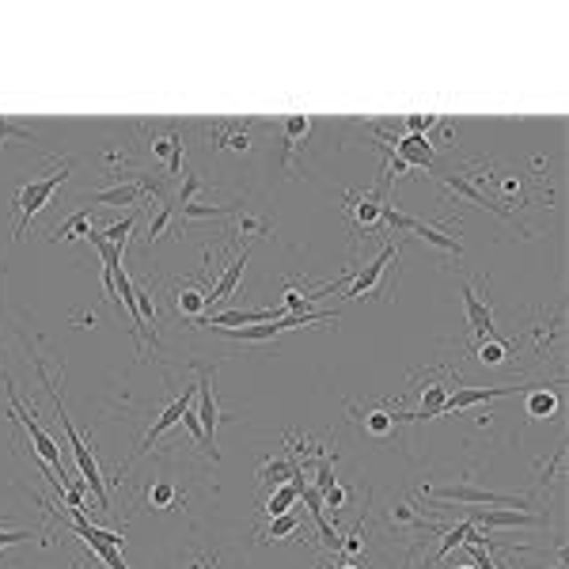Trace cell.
<instances>
[{
  "label": "cell",
  "instance_id": "obj_17",
  "mask_svg": "<svg viewBox=\"0 0 569 569\" xmlns=\"http://www.w3.org/2000/svg\"><path fill=\"white\" fill-rule=\"evenodd\" d=\"M205 308H209V293L205 289H194V284H179L175 289V311L187 319H205Z\"/></svg>",
  "mask_w": 569,
  "mask_h": 569
},
{
  "label": "cell",
  "instance_id": "obj_35",
  "mask_svg": "<svg viewBox=\"0 0 569 569\" xmlns=\"http://www.w3.org/2000/svg\"><path fill=\"white\" fill-rule=\"evenodd\" d=\"M440 118H437V114H406V133H418V137H429V130H433V125H437Z\"/></svg>",
  "mask_w": 569,
  "mask_h": 569
},
{
  "label": "cell",
  "instance_id": "obj_38",
  "mask_svg": "<svg viewBox=\"0 0 569 569\" xmlns=\"http://www.w3.org/2000/svg\"><path fill=\"white\" fill-rule=\"evenodd\" d=\"M197 190H202V179H197V175H187V179H182V194H179V205H190Z\"/></svg>",
  "mask_w": 569,
  "mask_h": 569
},
{
  "label": "cell",
  "instance_id": "obj_1",
  "mask_svg": "<svg viewBox=\"0 0 569 569\" xmlns=\"http://www.w3.org/2000/svg\"><path fill=\"white\" fill-rule=\"evenodd\" d=\"M38 365V376H42V388L50 391V398H53V406H57V421H61V429H65V437H68V448H73V460H76V467H80V478L92 486V493H95V501H99V509L103 512H110V497H107V486H103V471H99V460L92 455V448L84 445V437L73 429V421H68V410H65V403H61V395H57V388L50 383V376H46V365L42 361H35Z\"/></svg>",
  "mask_w": 569,
  "mask_h": 569
},
{
  "label": "cell",
  "instance_id": "obj_20",
  "mask_svg": "<svg viewBox=\"0 0 569 569\" xmlns=\"http://www.w3.org/2000/svg\"><path fill=\"white\" fill-rule=\"evenodd\" d=\"M152 152L164 156L171 175H179V167H182V137H179V133H167V137H160V140H152Z\"/></svg>",
  "mask_w": 569,
  "mask_h": 569
},
{
  "label": "cell",
  "instance_id": "obj_39",
  "mask_svg": "<svg viewBox=\"0 0 569 569\" xmlns=\"http://www.w3.org/2000/svg\"><path fill=\"white\" fill-rule=\"evenodd\" d=\"M27 539H31V532H4V528H0V550L16 547V543H27Z\"/></svg>",
  "mask_w": 569,
  "mask_h": 569
},
{
  "label": "cell",
  "instance_id": "obj_19",
  "mask_svg": "<svg viewBox=\"0 0 569 569\" xmlns=\"http://www.w3.org/2000/svg\"><path fill=\"white\" fill-rule=\"evenodd\" d=\"M301 471L293 460H284V455H277V460H266V467L259 471V478H262V486H284V482H293V475Z\"/></svg>",
  "mask_w": 569,
  "mask_h": 569
},
{
  "label": "cell",
  "instance_id": "obj_41",
  "mask_svg": "<svg viewBox=\"0 0 569 569\" xmlns=\"http://www.w3.org/2000/svg\"><path fill=\"white\" fill-rule=\"evenodd\" d=\"M334 569H361V565H353V562H338Z\"/></svg>",
  "mask_w": 569,
  "mask_h": 569
},
{
  "label": "cell",
  "instance_id": "obj_9",
  "mask_svg": "<svg viewBox=\"0 0 569 569\" xmlns=\"http://www.w3.org/2000/svg\"><path fill=\"white\" fill-rule=\"evenodd\" d=\"M535 388H543V383H512V388H460L448 395L445 403V414H463V410H471L478 403H490V398H501V395H528ZM440 414V418H445Z\"/></svg>",
  "mask_w": 569,
  "mask_h": 569
},
{
  "label": "cell",
  "instance_id": "obj_18",
  "mask_svg": "<svg viewBox=\"0 0 569 569\" xmlns=\"http://www.w3.org/2000/svg\"><path fill=\"white\" fill-rule=\"evenodd\" d=\"M550 388H562V380L543 383V388L528 391V414H532V418H550L554 410H558V395H554Z\"/></svg>",
  "mask_w": 569,
  "mask_h": 569
},
{
  "label": "cell",
  "instance_id": "obj_30",
  "mask_svg": "<svg viewBox=\"0 0 569 569\" xmlns=\"http://www.w3.org/2000/svg\"><path fill=\"white\" fill-rule=\"evenodd\" d=\"M133 228H137V212H130V217L118 220V224H110L107 232H99V236H103L107 244H114V247H122V251H125V239H130Z\"/></svg>",
  "mask_w": 569,
  "mask_h": 569
},
{
  "label": "cell",
  "instance_id": "obj_2",
  "mask_svg": "<svg viewBox=\"0 0 569 569\" xmlns=\"http://www.w3.org/2000/svg\"><path fill=\"white\" fill-rule=\"evenodd\" d=\"M68 167H73V160H61L57 167H50L42 179H31L16 197H12V205L20 209V224H16V236H12L16 244L27 236V228H31V217H35V212H42V209L50 205V197L57 194V187H61L65 175H68Z\"/></svg>",
  "mask_w": 569,
  "mask_h": 569
},
{
  "label": "cell",
  "instance_id": "obj_32",
  "mask_svg": "<svg viewBox=\"0 0 569 569\" xmlns=\"http://www.w3.org/2000/svg\"><path fill=\"white\" fill-rule=\"evenodd\" d=\"M331 486H334V455L319 452V463H316V490L326 493Z\"/></svg>",
  "mask_w": 569,
  "mask_h": 569
},
{
  "label": "cell",
  "instance_id": "obj_6",
  "mask_svg": "<svg viewBox=\"0 0 569 569\" xmlns=\"http://www.w3.org/2000/svg\"><path fill=\"white\" fill-rule=\"evenodd\" d=\"M383 224H388L391 232H414L418 239H425V244H433V247H440V251L455 254V259H460V254H463V244H460V236H452V232H440V228H433V224H425V220H414V217H406V212H403V209H395V205H388V217H383Z\"/></svg>",
  "mask_w": 569,
  "mask_h": 569
},
{
  "label": "cell",
  "instance_id": "obj_16",
  "mask_svg": "<svg viewBox=\"0 0 569 569\" xmlns=\"http://www.w3.org/2000/svg\"><path fill=\"white\" fill-rule=\"evenodd\" d=\"M247 259H251V247H244L232 259V266L224 269V274L217 277V284L209 289V304H217V301H228V296L236 293V284H239V277H244V269H247Z\"/></svg>",
  "mask_w": 569,
  "mask_h": 569
},
{
  "label": "cell",
  "instance_id": "obj_36",
  "mask_svg": "<svg viewBox=\"0 0 569 569\" xmlns=\"http://www.w3.org/2000/svg\"><path fill=\"white\" fill-rule=\"evenodd\" d=\"M391 524H403V528H425V520H418V512L410 509L406 501L391 509Z\"/></svg>",
  "mask_w": 569,
  "mask_h": 569
},
{
  "label": "cell",
  "instance_id": "obj_10",
  "mask_svg": "<svg viewBox=\"0 0 569 569\" xmlns=\"http://www.w3.org/2000/svg\"><path fill=\"white\" fill-rule=\"evenodd\" d=\"M190 403H194V388H182V395H179V398H171V403H167V406L160 410V418H156V421L148 425L145 440H140V445H137V452H133L130 460H125V463L118 467V471H125V467H133V460H140V455H145V452L152 448V440H156V437H164V433L171 429V425H175V421L182 418V410H187Z\"/></svg>",
  "mask_w": 569,
  "mask_h": 569
},
{
  "label": "cell",
  "instance_id": "obj_24",
  "mask_svg": "<svg viewBox=\"0 0 569 569\" xmlns=\"http://www.w3.org/2000/svg\"><path fill=\"white\" fill-rule=\"evenodd\" d=\"M232 212H239V205H182V220H212V217H232Z\"/></svg>",
  "mask_w": 569,
  "mask_h": 569
},
{
  "label": "cell",
  "instance_id": "obj_8",
  "mask_svg": "<svg viewBox=\"0 0 569 569\" xmlns=\"http://www.w3.org/2000/svg\"><path fill=\"white\" fill-rule=\"evenodd\" d=\"M463 517L475 524L478 532H497V528H535L543 517L528 509H463Z\"/></svg>",
  "mask_w": 569,
  "mask_h": 569
},
{
  "label": "cell",
  "instance_id": "obj_21",
  "mask_svg": "<svg viewBox=\"0 0 569 569\" xmlns=\"http://www.w3.org/2000/svg\"><path fill=\"white\" fill-rule=\"evenodd\" d=\"M475 357L486 365V368H501L509 361V341H497L493 334L490 338H482L478 341V349H475Z\"/></svg>",
  "mask_w": 569,
  "mask_h": 569
},
{
  "label": "cell",
  "instance_id": "obj_31",
  "mask_svg": "<svg viewBox=\"0 0 569 569\" xmlns=\"http://www.w3.org/2000/svg\"><path fill=\"white\" fill-rule=\"evenodd\" d=\"M361 425L373 437H388L391 429H395V414H388V410H373V414H365L361 418Z\"/></svg>",
  "mask_w": 569,
  "mask_h": 569
},
{
  "label": "cell",
  "instance_id": "obj_14",
  "mask_svg": "<svg viewBox=\"0 0 569 569\" xmlns=\"http://www.w3.org/2000/svg\"><path fill=\"white\" fill-rule=\"evenodd\" d=\"M145 190H152L145 179H137V182H114L110 190H95L92 202H95V205H110V209H118V205H137Z\"/></svg>",
  "mask_w": 569,
  "mask_h": 569
},
{
  "label": "cell",
  "instance_id": "obj_25",
  "mask_svg": "<svg viewBox=\"0 0 569 569\" xmlns=\"http://www.w3.org/2000/svg\"><path fill=\"white\" fill-rule=\"evenodd\" d=\"M76 236H84V239H88V236H92V217H88V212H76V217H73V220H65V224H57V228H53V236H50V239H76Z\"/></svg>",
  "mask_w": 569,
  "mask_h": 569
},
{
  "label": "cell",
  "instance_id": "obj_4",
  "mask_svg": "<svg viewBox=\"0 0 569 569\" xmlns=\"http://www.w3.org/2000/svg\"><path fill=\"white\" fill-rule=\"evenodd\" d=\"M8 418H16V421H23V425H27V433H31L35 452L42 455V463H46L57 478H65V463H61V452H57V440H53V437H50V433L35 421V410H27V406H23V398L16 395V388H12V380H8Z\"/></svg>",
  "mask_w": 569,
  "mask_h": 569
},
{
  "label": "cell",
  "instance_id": "obj_23",
  "mask_svg": "<svg viewBox=\"0 0 569 569\" xmlns=\"http://www.w3.org/2000/svg\"><path fill=\"white\" fill-rule=\"evenodd\" d=\"M475 528V524L471 520H460V524H455V528H448L445 535H440V547H437V554H433V558L429 562H440V558H448V554L455 550V547H463V539H467V532H471Z\"/></svg>",
  "mask_w": 569,
  "mask_h": 569
},
{
  "label": "cell",
  "instance_id": "obj_34",
  "mask_svg": "<svg viewBox=\"0 0 569 569\" xmlns=\"http://www.w3.org/2000/svg\"><path fill=\"white\" fill-rule=\"evenodd\" d=\"M346 501H349V490H346V486H338V482H334V486L323 493V512H334V520H338V512L346 509Z\"/></svg>",
  "mask_w": 569,
  "mask_h": 569
},
{
  "label": "cell",
  "instance_id": "obj_5",
  "mask_svg": "<svg viewBox=\"0 0 569 569\" xmlns=\"http://www.w3.org/2000/svg\"><path fill=\"white\" fill-rule=\"evenodd\" d=\"M425 493L437 497V501H455V505H509V509H528L532 505V497L478 490V486H471V482H455V486H429Z\"/></svg>",
  "mask_w": 569,
  "mask_h": 569
},
{
  "label": "cell",
  "instance_id": "obj_26",
  "mask_svg": "<svg viewBox=\"0 0 569 569\" xmlns=\"http://www.w3.org/2000/svg\"><path fill=\"white\" fill-rule=\"evenodd\" d=\"M296 532H301V517H296V512H281V517H269L266 539H289Z\"/></svg>",
  "mask_w": 569,
  "mask_h": 569
},
{
  "label": "cell",
  "instance_id": "obj_22",
  "mask_svg": "<svg viewBox=\"0 0 569 569\" xmlns=\"http://www.w3.org/2000/svg\"><path fill=\"white\" fill-rule=\"evenodd\" d=\"M296 501H301V493L293 490V482H284V486H274V490H269L266 512H269V517H281V512H293Z\"/></svg>",
  "mask_w": 569,
  "mask_h": 569
},
{
  "label": "cell",
  "instance_id": "obj_15",
  "mask_svg": "<svg viewBox=\"0 0 569 569\" xmlns=\"http://www.w3.org/2000/svg\"><path fill=\"white\" fill-rule=\"evenodd\" d=\"M445 187H448L455 197H467V202H471V205H478V209H490V212H497V217H509V209H505V205H497L493 197H486V194H482V190H478V187H475V182L467 179V175H445Z\"/></svg>",
  "mask_w": 569,
  "mask_h": 569
},
{
  "label": "cell",
  "instance_id": "obj_28",
  "mask_svg": "<svg viewBox=\"0 0 569 569\" xmlns=\"http://www.w3.org/2000/svg\"><path fill=\"white\" fill-rule=\"evenodd\" d=\"M308 133H311L308 114H289V118H284V145H301Z\"/></svg>",
  "mask_w": 569,
  "mask_h": 569
},
{
  "label": "cell",
  "instance_id": "obj_7",
  "mask_svg": "<svg viewBox=\"0 0 569 569\" xmlns=\"http://www.w3.org/2000/svg\"><path fill=\"white\" fill-rule=\"evenodd\" d=\"M383 190H388V171L380 175L376 190H365V194L349 190L346 194L353 220H357V228H365V232H376V228L383 224V217H388V197H383Z\"/></svg>",
  "mask_w": 569,
  "mask_h": 569
},
{
  "label": "cell",
  "instance_id": "obj_42",
  "mask_svg": "<svg viewBox=\"0 0 569 569\" xmlns=\"http://www.w3.org/2000/svg\"><path fill=\"white\" fill-rule=\"evenodd\" d=\"M316 569H326V565H323V562H319V565H316Z\"/></svg>",
  "mask_w": 569,
  "mask_h": 569
},
{
  "label": "cell",
  "instance_id": "obj_43",
  "mask_svg": "<svg viewBox=\"0 0 569 569\" xmlns=\"http://www.w3.org/2000/svg\"><path fill=\"white\" fill-rule=\"evenodd\" d=\"M463 569H475V565H463Z\"/></svg>",
  "mask_w": 569,
  "mask_h": 569
},
{
  "label": "cell",
  "instance_id": "obj_40",
  "mask_svg": "<svg viewBox=\"0 0 569 569\" xmlns=\"http://www.w3.org/2000/svg\"><path fill=\"white\" fill-rule=\"evenodd\" d=\"M239 228H244V232H254V236H266L269 232V224L259 220V217H239Z\"/></svg>",
  "mask_w": 569,
  "mask_h": 569
},
{
  "label": "cell",
  "instance_id": "obj_29",
  "mask_svg": "<svg viewBox=\"0 0 569 569\" xmlns=\"http://www.w3.org/2000/svg\"><path fill=\"white\" fill-rule=\"evenodd\" d=\"M171 212H175V209H171L167 202H160V205H156V217L148 220V236H145V247H156V239H160V236L167 232V224H171Z\"/></svg>",
  "mask_w": 569,
  "mask_h": 569
},
{
  "label": "cell",
  "instance_id": "obj_44",
  "mask_svg": "<svg viewBox=\"0 0 569 569\" xmlns=\"http://www.w3.org/2000/svg\"><path fill=\"white\" fill-rule=\"evenodd\" d=\"M554 569H565V565H554Z\"/></svg>",
  "mask_w": 569,
  "mask_h": 569
},
{
  "label": "cell",
  "instance_id": "obj_3",
  "mask_svg": "<svg viewBox=\"0 0 569 569\" xmlns=\"http://www.w3.org/2000/svg\"><path fill=\"white\" fill-rule=\"evenodd\" d=\"M197 383H194V395H197V421H202V433H205V452L212 460H220V448H217V429L220 421H228L217 406V395H212V373L217 365H194Z\"/></svg>",
  "mask_w": 569,
  "mask_h": 569
},
{
  "label": "cell",
  "instance_id": "obj_27",
  "mask_svg": "<svg viewBox=\"0 0 569 569\" xmlns=\"http://www.w3.org/2000/svg\"><path fill=\"white\" fill-rule=\"evenodd\" d=\"M217 145H228V148H247V125H236V122H224L217 125Z\"/></svg>",
  "mask_w": 569,
  "mask_h": 569
},
{
  "label": "cell",
  "instance_id": "obj_13",
  "mask_svg": "<svg viewBox=\"0 0 569 569\" xmlns=\"http://www.w3.org/2000/svg\"><path fill=\"white\" fill-rule=\"evenodd\" d=\"M463 308H467V326H471L475 341L490 338V334H493V308L482 301L471 284H463Z\"/></svg>",
  "mask_w": 569,
  "mask_h": 569
},
{
  "label": "cell",
  "instance_id": "obj_12",
  "mask_svg": "<svg viewBox=\"0 0 569 569\" xmlns=\"http://www.w3.org/2000/svg\"><path fill=\"white\" fill-rule=\"evenodd\" d=\"M395 160H403L406 167H433L437 164V148L429 137H418V133H406L395 140Z\"/></svg>",
  "mask_w": 569,
  "mask_h": 569
},
{
  "label": "cell",
  "instance_id": "obj_33",
  "mask_svg": "<svg viewBox=\"0 0 569 569\" xmlns=\"http://www.w3.org/2000/svg\"><path fill=\"white\" fill-rule=\"evenodd\" d=\"M175 486H171V482H156V486H148V505L152 509H171L175 505Z\"/></svg>",
  "mask_w": 569,
  "mask_h": 569
},
{
  "label": "cell",
  "instance_id": "obj_37",
  "mask_svg": "<svg viewBox=\"0 0 569 569\" xmlns=\"http://www.w3.org/2000/svg\"><path fill=\"white\" fill-rule=\"evenodd\" d=\"M179 421L187 425V429H190V437H194L197 445L205 448V433H202V421H197V410H194V406H187V410H182V418H179Z\"/></svg>",
  "mask_w": 569,
  "mask_h": 569
},
{
  "label": "cell",
  "instance_id": "obj_11",
  "mask_svg": "<svg viewBox=\"0 0 569 569\" xmlns=\"http://www.w3.org/2000/svg\"><path fill=\"white\" fill-rule=\"evenodd\" d=\"M395 244H388L380 254L368 266H361V269H353V277H349V284H346V301H361V296H373L376 289H380V277H383V269H388V262L395 259Z\"/></svg>",
  "mask_w": 569,
  "mask_h": 569
}]
</instances>
